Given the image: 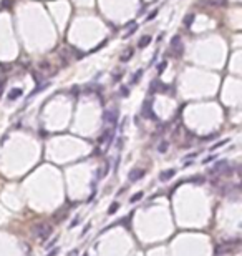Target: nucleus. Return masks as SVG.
Returning <instances> with one entry per match:
<instances>
[{
  "instance_id": "nucleus-16",
  "label": "nucleus",
  "mask_w": 242,
  "mask_h": 256,
  "mask_svg": "<svg viewBox=\"0 0 242 256\" xmlns=\"http://www.w3.org/2000/svg\"><path fill=\"white\" fill-rule=\"evenodd\" d=\"M118 208H120V203H118V201L111 203V206L108 208V215H114V213L118 211Z\"/></svg>"
},
{
  "instance_id": "nucleus-25",
  "label": "nucleus",
  "mask_w": 242,
  "mask_h": 256,
  "mask_svg": "<svg viewBox=\"0 0 242 256\" xmlns=\"http://www.w3.org/2000/svg\"><path fill=\"white\" fill-rule=\"evenodd\" d=\"M217 155H211V156H207V158H204L202 160V163H209V161H212V160H216Z\"/></svg>"
},
{
  "instance_id": "nucleus-23",
  "label": "nucleus",
  "mask_w": 242,
  "mask_h": 256,
  "mask_svg": "<svg viewBox=\"0 0 242 256\" xmlns=\"http://www.w3.org/2000/svg\"><path fill=\"white\" fill-rule=\"evenodd\" d=\"M120 93H121L123 96H128V95H129V90H128V87H121V88H120Z\"/></svg>"
},
{
  "instance_id": "nucleus-27",
  "label": "nucleus",
  "mask_w": 242,
  "mask_h": 256,
  "mask_svg": "<svg viewBox=\"0 0 242 256\" xmlns=\"http://www.w3.org/2000/svg\"><path fill=\"white\" fill-rule=\"evenodd\" d=\"M156 14H158V10H154V12H153V14H151V15H148V22H149V20H153V18L156 17Z\"/></svg>"
},
{
  "instance_id": "nucleus-18",
  "label": "nucleus",
  "mask_w": 242,
  "mask_h": 256,
  "mask_svg": "<svg viewBox=\"0 0 242 256\" xmlns=\"http://www.w3.org/2000/svg\"><path fill=\"white\" fill-rule=\"evenodd\" d=\"M204 180H206L204 176H199V175H198V176H192V178H189L187 181H191V183H198V185H201V183H204Z\"/></svg>"
},
{
  "instance_id": "nucleus-22",
  "label": "nucleus",
  "mask_w": 242,
  "mask_h": 256,
  "mask_svg": "<svg viewBox=\"0 0 242 256\" xmlns=\"http://www.w3.org/2000/svg\"><path fill=\"white\" fill-rule=\"evenodd\" d=\"M56 241H58V236H56V238H53V239H52V241H50V243H48V245H47V246H45V250H47V251H48V250H50V248H53V246H55V245H56Z\"/></svg>"
},
{
  "instance_id": "nucleus-11",
  "label": "nucleus",
  "mask_w": 242,
  "mask_h": 256,
  "mask_svg": "<svg viewBox=\"0 0 242 256\" xmlns=\"http://www.w3.org/2000/svg\"><path fill=\"white\" fill-rule=\"evenodd\" d=\"M227 141H231L229 138H224V140H221V141H217V143H214V145H211V152H216L217 148H221V146H224Z\"/></svg>"
},
{
  "instance_id": "nucleus-4",
  "label": "nucleus",
  "mask_w": 242,
  "mask_h": 256,
  "mask_svg": "<svg viewBox=\"0 0 242 256\" xmlns=\"http://www.w3.org/2000/svg\"><path fill=\"white\" fill-rule=\"evenodd\" d=\"M143 176H144V170H143V168H133V170L128 173V180H129L131 183L139 181Z\"/></svg>"
},
{
  "instance_id": "nucleus-12",
  "label": "nucleus",
  "mask_w": 242,
  "mask_h": 256,
  "mask_svg": "<svg viewBox=\"0 0 242 256\" xmlns=\"http://www.w3.org/2000/svg\"><path fill=\"white\" fill-rule=\"evenodd\" d=\"M167 148H169V143H167L166 140H163L161 143L158 145V152H159V153H166V152H167Z\"/></svg>"
},
{
  "instance_id": "nucleus-13",
  "label": "nucleus",
  "mask_w": 242,
  "mask_h": 256,
  "mask_svg": "<svg viewBox=\"0 0 242 256\" xmlns=\"http://www.w3.org/2000/svg\"><path fill=\"white\" fill-rule=\"evenodd\" d=\"M48 85H50V83H45V85H38V87H36V88H35V90H33V92H32V93H30V95H28V101H30V98H32V96H33V95H36V93H38L40 90H45V88H47V87H48Z\"/></svg>"
},
{
  "instance_id": "nucleus-21",
  "label": "nucleus",
  "mask_w": 242,
  "mask_h": 256,
  "mask_svg": "<svg viewBox=\"0 0 242 256\" xmlns=\"http://www.w3.org/2000/svg\"><path fill=\"white\" fill-rule=\"evenodd\" d=\"M76 225H80V216H75V218H73V221L70 223V226H68V228L71 230V228H75Z\"/></svg>"
},
{
  "instance_id": "nucleus-26",
  "label": "nucleus",
  "mask_w": 242,
  "mask_h": 256,
  "mask_svg": "<svg viewBox=\"0 0 242 256\" xmlns=\"http://www.w3.org/2000/svg\"><path fill=\"white\" fill-rule=\"evenodd\" d=\"M58 253H60V248H55V250H52V251H50V253H48L47 256H56Z\"/></svg>"
},
{
  "instance_id": "nucleus-2",
  "label": "nucleus",
  "mask_w": 242,
  "mask_h": 256,
  "mask_svg": "<svg viewBox=\"0 0 242 256\" xmlns=\"http://www.w3.org/2000/svg\"><path fill=\"white\" fill-rule=\"evenodd\" d=\"M153 98H148L144 103H143V110H141V115L144 116V118H153L156 120V115H154V112H153Z\"/></svg>"
},
{
  "instance_id": "nucleus-10",
  "label": "nucleus",
  "mask_w": 242,
  "mask_h": 256,
  "mask_svg": "<svg viewBox=\"0 0 242 256\" xmlns=\"http://www.w3.org/2000/svg\"><path fill=\"white\" fill-rule=\"evenodd\" d=\"M143 73H144V70H143V68H139V70L134 73V77L133 78H131V83H139V80H141V77H143Z\"/></svg>"
},
{
  "instance_id": "nucleus-3",
  "label": "nucleus",
  "mask_w": 242,
  "mask_h": 256,
  "mask_svg": "<svg viewBox=\"0 0 242 256\" xmlns=\"http://www.w3.org/2000/svg\"><path fill=\"white\" fill-rule=\"evenodd\" d=\"M105 120L106 123H109V127H116V121H118V108H111L109 112L105 113Z\"/></svg>"
},
{
  "instance_id": "nucleus-14",
  "label": "nucleus",
  "mask_w": 242,
  "mask_h": 256,
  "mask_svg": "<svg viewBox=\"0 0 242 256\" xmlns=\"http://www.w3.org/2000/svg\"><path fill=\"white\" fill-rule=\"evenodd\" d=\"M131 55H133V48H128L125 53H121V62H128L131 58Z\"/></svg>"
},
{
  "instance_id": "nucleus-6",
  "label": "nucleus",
  "mask_w": 242,
  "mask_h": 256,
  "mask_svg": "<svg viewBox=\"0 0 242 256\" xmlns=\"http://www.w3.org/2000/svg\"><path fill=\"white\" fill-rule=\"evenodd\" d=\"M22 95H23L22 88H12V90L9 92V95H7V98H9V101H15L17 98H20Z\"/></svg>"
},
{
  "instance_id": "nucleus-28",
  "label": "nucleus",
  "mask_w": 242,
  "mask_h": 256,
  "mask_svg": "<svg viewBox=\"0 0 242 256\" xmlns=\"http://www.w3.org/2000/svg\"><path fill=\"white\" fill-rule=\"evenodd\" d=\"M90 228H91V225H86V226H85V230H83V233H81V236H83V234H86Z\"/></svg>"
},
{
  "instance_id": "nucleus-19",
  "label": "nucleus",
  "mask_w": 242,
  "mask_h": 256,
  "mask_svg": "<svg viewBox=\"0 0 242 256\" xmlns=\"http://www.w3.org/2000/svg\"><path fill=\"white\" fill-rule=\"evenodd\" d=\"M166 67H167V62H166V60H163V62L158 65V75H161V73L166 70Z\"/></svg>"
},
{
  "instance_id": "nucleus-17",
  "label": "nucleus",
  "mask_w": 242,
  "mask_h": 256,
  "mask_svg": "<svg viewBox=\"0 0 242 256\" xmlns=\"http://www.w3.org/2000/svg\"><path fill=\"white\" fill-rule=\"evenodd\" d=\"M143 196H144V193H143V191L133 195V196L129 198V203H136V201H139V200H143Z\"/></svg>"
},
{
  "instance_id": "nucleus-20",
  "label": "nucleus",
  "mask_w": 242,
  "mask_h": 256,
  "mask_svg": "<svg viewBox=\"0 0 242 256\" xmlns=\"http://www.w3.org/2000/svg\"><path fill=\"white\" fill-rule=\"evenodd\" d=\"M136 30H138V25H133V27H131V28H129L128 32H126V35H123V37H125V38H129V37L133 35V33H134V32H136Z\"/></svg>"
},
{
  "instance_id": "nucleus-24",
  "label": "nucleus",
  "mask_w": 242,
  "mask_h": 256,
  "mask_svg": "<svg viewBox=\"0 0 242 256\" xmlns=\"http://www.w3.org/2000/svg\"><path fill=\"white\" fill-rule=\"evenodd\" d=\"M78 254H80V250H78V248H75V250H71L70 253H67V256H78Z\"/></svg>"
},
{
  "instance_id": "nucleus-1",
  "label": "nucleus",
  "mask_w": 242,
  "mask_h": 256,
  "mask_svg": "<svg viewBox=\"0 0 242 256\" xmlns=\"http://www.w3.org/2000/svg\"><path fill=\"white\" fill-rule=\"evenodd\" d=\"M33 231H35V236L36 238H40L42 241H47V239L50 238V234L53 233V228H52L50 225H47V223L42 221V223H36Z\"/></svg>"
},
{
  "instance_id": "nucleus-8",
  "label": "nucleus",
  "mask_w": 242,
  "mask_h": 256,
  "mask_svg": "<svg viewBox=\"0 0 242 256\" xmlns=\"http://www.w3.org/2000/svg\"><path fill=\"white\" fill-rule=\"evenodd\" d=\"M227 165V160H219L217 163H214V166H212L211 170H209V173H219V171H222V168Z\"/></svg>"
},
{
  "instance_id": "nucleus-9",
  "label": "nucleus",
  "mask_w": 242,
  "mask_h": 256,
  "mask_svg": "<svg viewBox=\"0 0 242 256\" xmlns=\"http://www.w3.org/2000/svg\"><path fill=\"white\" fill-rule=\"evenodd\" d=\"M151 40H153V38H151V35L141 37V38H139V42H138V48H139V50H143L144 47H148V45L151 43Z\"/></svg>"
},
{
  "instance_id": "nucleus-5",
  "label": "nucleus",
  "mask_w": 242,
  "mask_h": 256,
  "mask_svg": "<svg viewBox=\"0 0 242 256\" xmlns=\"http://www.w3.org/2000/svg\"><path fill=\"white\" fill-rule=\"evenodd\" d=\"M171 47H173L174 50H176V48H178V53H176V55H178V57H181V53H182V43H181V37H179V35H176L174 38L171 40Z\"/></svg>"
},
{
  "instance_id": "nucleus-7",
  "label": "nucleus",
  "mask_w": 242,
  "mask_h": 256,
  "mask_svg": "<svg viewBox=\"0 0 242 256\" xmlns=\"http://www.w3.org/2000/svg\"><path fill=\"white\" fill-rule=\"evenodd\" d=\"M174 175H176V168L166 170V171H161V175H159V180H161V181H169Z\"/></svg>"
},
{
  "instance_id": "nucleus-15",
  "label": "nucleus",
  "mask_w": 242,
  "mask_h": 256,
  "mask_svg": "<svg viewBox=\"0 0 242 256\" xmlns=\"http://www.w3.org/2000/svg\"><path fill=\"white\" fill-rule=\"evenodd\" d=\"M192 22H194V14H189V15H186V17H184V25H186V27H191Z\"/></svg>"
}]
</instances>
